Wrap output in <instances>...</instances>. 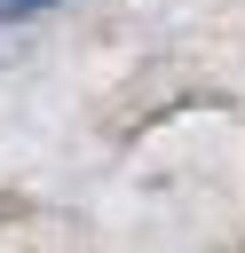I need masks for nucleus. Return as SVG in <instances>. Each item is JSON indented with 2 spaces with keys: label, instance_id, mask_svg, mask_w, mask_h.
Wrapping results in <instances>:
<instances>
[{
  "label": "nucleus",
  "instance_id": "obj_1",
  "mask_svg": "<svg viewBox=\"0 0 245 253\" xmlns=\"http://www.w3.org/2000/svg\"><path fill=\"white\" fill-rule=\"evenodd\" d=\"M40 8H55V0H0V24H16V16H40Z\"/></svg>",
  "mask_w": 245,
  "mask_h": 253
}]
</instances>
